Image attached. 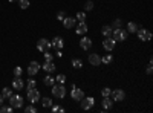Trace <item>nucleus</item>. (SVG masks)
Listing matches in <instances>:
<instances>
[{
    "instance_id": "1",
    "label": "nucleus",
    "mask_w": 153,
    "mask_h": 113,
    "mask_svg": "<svg viewBox=\"0 0 153 113\" xmlns=\"http://www.w3.org/2000/svg\"><path fill=\"white\" fill-rule=\"evenodd\" d=\"M110 37H112L115 41H126L127 37H129V32H127L126 29H123V28H118V29H113L112 31V35Z\"/></svg>"
},
{
    "instance_id": "2",
    "label": "nucleus",
    "mask_w": 153,
    "mask_h": 113,
    "mask_svg": "<svg viewBox=\"0 0 153 113\" xmlns=\"http://www.w3.org/2000/svg\"><path fill=\"white\" fill-rule=\"evenodd\" d=\"M52 96H55V98H58V99H63L66 96V87H65V84H54L52 86Z\"/></svg>"
},
{
    "instance_id": "3",
    "label": "nucleus",
    "mask_w": 153,
    "mask_h": 113,
    "mask_svg": "<svg viewBox=\"0 0 153 113\" xmlns=\"http://www.w3.org/2000/svg\"><path fill=\"white\" fill-rule=\"evenodd\" d=\"M9 106L12 109H22V106H23V96L22 95H11L9 96Z\"/></svg>"
},
{
    "instance_id": "4",
    "label": "nucleus",
    "mask_w": 153,
    "mask_h": 113,
    "mask_svg": "<svg viewBox=\"0 0 153 113\" xmlns=\"http://www.w3.org/2000/svg\"><path fill=\"white\" fill-rule=\"evenodd\" d=\"M71 98L74 99V101L80 103L81 99L84 98V90L83 89H78L76 86H72V92H71Z\"/></svg>"
},
{
    "instance_id": "5",
    "label": "nucleus",
    "mask_w": 153,
    "mask_h": 113,
    "mask_svg": "<svg viewBox=\"0 0 153 113\" xmlns=\"http://www.w3.org/2000/svg\"><path fill=\"white\" fill-rule=\"evenodd\" d=\"M136 34H138V38H139V41H150V40H152V32H150L149 29L138 28Z\"/></svg>"
},
{
    "instance_id": "6",
    "label": "nucleus",
    "mask_w": 153,
    "mask_h": 113,
    "mask_svg": "<svg viewBox=\"0 0 153 113\" xmlns=\"http://www.w3.org/2000/svg\"><path fill=\"white\" fill-rule=\"evenodd\" d=\"M26 96H28V101H29L31 104H35V103L40 101V92H38L35 87H34V89H29V90H28Z\"/></svg>"
},
{
    "instance_id": "7",
    "label": "nucleus",
    "mask_w": 153,
    "mask_h": 113,
    "mask_svg": "<svg viewBox=\"0 0 153 113\" xmlns=\"http://www.w3.org/2000/svg\"><path fill=\"white\" fill-rule=\"evenodd\" d=\"M110 96H112V99H113V103H121V101H124L126 93H124L123 89H115V90L110 92Z\"/></svg>"
},
{
    "instance_id": "8",
    "label": "nucleus",
    "mask_w": 153,
    "mask_h": 113,
    "mask_svg": "<svg viewBox=\"0 0 153 113\" xmlns=\"http://www.w3.org/2000/svg\"><path fill=\"white\" fill-rule=\"evenodd\" d=\"M80 103H81L83 110H91V109L95 106V98H94V96H84Z\"/></svg>"
},
{
    "instance_id": "9",
    "label": "nucleus",
    "mask_w": 153,
    "mask_h": 113,
    "mask_svg": "<svg viewBox=\"0 0 153 113\" xmlns=\"http://www.w3.org/2000/svg\"><path fill=\"white\" fill-rule=\"evenodd\" d=\"M51 47H52V46H51V41L46 40V38H40V40L37 41V49H38L42 54H43V52H48Z\"/></svg>"
},
{
    "instance_id": "10",
    "label": "nucleus",
    "mask_w": 153,
    "mask_h": 113,
    "mask_svg": "<svg viewBox=\"0 0 153 113\" xmlns=\"http://www.w3.org/2000/svg\"><path fill=\"white\" fill-rule=\"evenodd\" d=\"M115 46H117V41H115L112 37H106L104 41H103V47L106 49V51L107 52H112L113 49H115Z\"/></svg>"
},
{
    "instance_id": "11",
    "label": "nucleus",
    "mask_w": 153,
    "mask_h": 113,
    "mask_svg": "<svg viewBox=\"0 0 153 113\" xmlns=\"http://www.w3.org/2000/svg\"><path fill=\"white\" fill-rule=\"evenodd\" d=\"M40 63H37V61H31L29 63V66H28V75L29 77H34V75L38 73V70H40Z\"/></svg>"
},
{
    "instance_id": "12",
    "label": "nucleus",
    "mask_w": 153,
    "mask_h": 113,
    "mask_svg": "<svg viewBox=\"0 0 153 113\" xmlns=\"http://www.w3.org/2000/svg\"><path fill=\"white\" fill-rule=\"evenodd\" d=\"M89 31V26L86 21H78V24H75V32L78 35H84Z\"/></svg>"
},
{
    "instance_id": "13",
    "label": "nucleus",
    "mask_w": 153,
    "mask_h": 113,
    "mask_svg": "<svg viewBox=\"0 0 153 113\" xmlns=\"http://www.w3.org/2000/svg\"><path fill=\"white\" fill-rule=\"evenodd\" d=\"M51 46H52L55 51H61L63 46H65V41H63L61 37H54L52 41H51Z\"/></svg>"
},
{
    "instance_id": "14",
    "label": "nucleus",
    "mask_w": 153,
    "mask_h": 113,
    "mask_svg": "<svg viewBox=\"0 0 153 113\" xmlns=\"http://www.w3.org/2000/svg\"><path fill=\"white\" fill-rule=\"evenodd\" d=\"M75 24H76L75 17H65L63 18V26H65V29H74Z\"/></svg>"
},
{
    "instance_id": "15",
    "label": "nucleus",
    "mask_w": 153,
    "mask_h": 113,
    "mask_svg": "<svg viewBox=\"0 0 153 113\" xmlns=\"http://www.w3.org/2000/svg\"><path fill=\"white\" fill-rule=\"evenodd\" d=\"M80 47L83 49V51H89V49L92 47V40L89 38V37H83V38L80 40Z\"/></svg>"
},
{
    "instance_id": "16",
    "label": "nucleus",
    "mask_w": 153,
    "mask_h": 113,
    "mask_svg": "<svg viewBox=\"0 0 153 113\" xmlns=\"http://www.w3.org/2000/svg\"><path fill=\"white\" fill-rule=\"evenodd\" d=\"M89 63H91V66H100L101 64V57L98 54H89Z\"/></svg>"
},
{
    "instance_id": "17",
    "label": "nucleus",
    "mask_w": 153,
    "mask_h": 113,
    "mask_svg": "<svg viewBox=\"0 0 153 113\" xmlns=\"http://www.w3.org/2000/svg\"><path fill=\"white\" fill-rule=\"evenodd\" d=\"M23 86H25V83H23L22 77L14 78V81H12V89H14V90H22V89H23Z\"/></svg>"
},
{
    "instance_id": "18",
    "label": "nucleus",
    "mask_w": 153,
    "mask_h": 113,
    "mask_svg": "<svg viewBox=\"0 0 153 113\" xmlns=\"http://www.w3.org/2000/svg\"><path fill=\"white\" fill-rule=\"evenodd\" d=\"M43 69H45V72H48V73H52V72H55V64H54V61H45V64L42 66Z\"/></svg>"
},
{
    "instance_id": "19",
    "label": "nucleus",
    "mask_w": 153,
    "mask_h": 113,
    "mask_svg": "<svg viewBox=\"0 0 153 113\" xmlns=\"http://www.w3.org/2000/svg\"><path fill=\"white\" fill-rule=\"evenodd\" d=\"M43 84H45V86H48V87H52V86L55 84V77H52L51 73L45 75V78H43Z\"/></svg>"
},
{
    "instance_id": "20",
    "label": "nucleus",
    "mask_w": 153,
    "mask_h": 113,
    "mask_svg": "<svg viewBox=\"0 0 153 113\" xmlns=\"http://www.w3.org/2000/svg\"><path fill=\"white\" fill-rule=\"evenodd\" d=\"M112 107H113V99H112L110 96L103 98V109H104V110H110Z\"/></svg>"
},
{
    "instance_id": "21",
    "label": "nucleus",
    "mask_w": 153,
    "mask_h": 113,
    "mask_svg": "<svg viewBox=\"0 0 153 113\" xmlns=\"http://www.w3.org/2000/svg\"><path fill=\"white\" fill-rule=\"evenodd\" d=\"M138 24L136 23H133V21H129L127 23V32H132V34H135L136 31H138Z\"/></svg>"
},
{
    "instance_id": "22",
    "label": "nucleus",
    "mask_w": 153,
    "mask_h": 113,
    "mask_svg": "<svg viewBox=\"0 0 153 113\" xmlns=\"http://www.w3.org/2000/svg\"><path fill=\"white\" fill-rule=\"evenodd\" d=\"M42 104H43V107L45 109H51V107H52V98H48V96H45L43 99H42Z\"/></svg>"
},
{
    "instance_id": "23",
    "label": "nucleus",
    "mask_w": 153,
    "mask_h": 113,
    "mask_svg": "<svg viewBox=\"0 0 153 113\" xmlns=\"http://www.w3.org/2000/svg\"><path fill=\"white\" fill-rule=\"evenodd\" d=\"M72 67L74 69H81L83 67V61L80 58H74L72 60Z\"/></svg>"
},
{
    "instance_id": "24",
    "label": "nucleus",
    "mask_w": 153,
    "mask_h": 113,
    "mask_svg": "<svg viewBox=\"0 0 153 113\" xmlns=\"http://www.w3.org/2000/svg\"><path fill=\"white\" fill-rule=\"evenodd\" d=\"M112 26H107V24H106V26H103V29H101V34H103L104 37H110L112 35Z\"/></svg>"
},
{
    "instance_id": "25",
    "label": "nucleus",
    "mask_w": 153,
    "mask_h": 113,
    "mask_svg": "<svg viewBox=\"0 0 153 113\" xmlns=\"http://www.w3.org/2000/svg\"><path fill=\"white\" fill-rule=\"evenodd\" d=\"M55 83H58V84H65V83H66V75H65V73H58L57 77H55Z\"/></svg>"
},
{
    "instance_id": "26",
    "label": "nucleus",
    "mask_w": 153,
    "mask_h": 113,
    "mask_svg": "<svg viewBox=\"0 0 153 113\" xmlns=\"http://www.w3.org/2000/svg\"><path fill=\"white\" fill-rule=\"evenodd\" d=\"M112 61H113V57L110 54H106L103 58H101V63H103V64H110Z\"/></svg>"
},
{
    "instance_id": "27",
    "label": "nucleus",
    "mask_w": 153,
    "mask_h": 113,
    "mask_svg": "<svg viewBox=\"0 0 153 113\" xmlns=\"http://www.w3.org/2000/svg\"><path fill=\"white\" fill-rule=\"evenodd\" d=\"M76 21H86V12L80 11V12H76V17H75Z\"/></svg>"
},
{
    "instance_id": "28",
    "label": "nucleus",
    "mask_w": 153,
    "mask_h": 113,
    "mask_svg": "<svg viewBox=\"0 0 153 113\" xmlns=\"http://www.w3.org/2000/svg\"><path fill=\"white\" fill-rule=\"evenodd\" d=\"M34 87H37V81L34 78H29L28 83H26V89L29 90V89H34Z\"/></svg>"
},
{
    "instance_id": "29",
    "label": "nucleus",
    "mask_w": 153,
    "mask_h": 113,
    "mask_svg": "<svg viewBox=\"0 0 153 113\" xmlns=\"http://www.w3.org/2000/svg\"><path fill=\"white\" fill-rule=\"evenodd\" d=\"M110 26H112V29H118V28H121V26H123V20H121V18H117V20H115V21L110 24Z\"/></svg>"
},
{
    "instance_id": "30",
    "label": "nucleus",
    "mask_w": 153,
    "mask_h": 113,
    "mask_svg": "<svg viewBox=\"0 0 153 113\" xmlns=\"http://www.w3.org/2000/svg\"><path fill=\"white\" fill-rule=\"evenodd\" d=\"M19 5H20L22 9H28L31 3H29V0H19Z\"/></svg>"
},
{
    "instance_id": "31",
    "label": "nucleus",
    "mask_w": 153,
    "mask_h": 113,
    "mask_svg": "<svg viewBox=\"0 0 153 113\" xmlns=\"http://www.w3.org/2000/svg\"><path fill=\"white\" fill-rule=\"evenodd\" d=\"M12 110L14 109H12L11 106H0V113H11Z\"/></svg>"
},
{
    "instance_id": "32",
    "label": "nucleus",
    "mask_w": 153,
    "mask_h": 113,
    "mask_svg": "<svg viewBox=\"0 0 153 113\" xmlns=\"http://www.w3.org/2000/svg\"><path fill=\"white\" fill-rule=\"evenodd\" d=\"M11 95H12V90L9 89V87H5V89L2 90V96L3 98H9Z\"/></svg>"
},
{
    "instance_id": "33",
    "label": "nucleus",
    "mask_w": 153,
    "mask_h": 113,
    "mask_svg": "<svg viewBox=\"0 0 153 113\" xmlns=\"http://www.w3.org/2000/svg\"><path fill=\"white\" fill-rule=\"evenodd\" d=\"M92 9H94V2L92 0H87L84 3V11H92Z\"/></svg>"
},
{
    "instance_id": "34",
    "label": "nucleus",
    "mask_w": 153,
    "mask_h": 113,
    "mask_svg": "<svg viewBox=\"0 0 153 113\" xmlns=\"http://www.w3.org/2000/svg\"><path fill=\"white\" fill-rule=\"evenodd\" d=\"M12 73H14V77H16V78H17V77H22V75H23V69H22V67H14Z\"/></svg>"
},
{
    "instance_id": "35",
    "label": "nucleus",
    "mask_w": 153,
    "mask_h": 113,
    "mask_svg": "<svg viewBox=\"0 0 153 113\" xmlns=\"http://www.w3.org/2000/svg\"><path fill=\"white\" fill-rule=\"evenodd\" d=\"M110 92H112V89H109V87H104V89L101 90V96H103V98L110 96Z\"/></svg>"
},
{
    "instance_id": "36",
    "label": "nucleus",
    "mask_w": 153,
    "mask_h": 113,
    "mask_svg": "<svg viewBox=\"0 0 153 113\" xmlns=\"http://www.w3.org/2000/svg\"><path fill=\"white\" fill-rule=\"evenodd\" d=\"M43 55H45V61H54V55L51 54L49 51L48 52H43Z\"/></svg>"
},
{
    "instance_id": "37",
    "label": "nucleus",
    "mask_w": 153,
    "mask_h": 113,
    "mask_svg": "<svg viewBox=\"0 0 153 113\" xmlns=\"http://www.w3.org/2000/svg\"><path fill=\"white\" fill-rule=\"evenodd\" d=\"M25 112H26V113H37V109H35V106L32 104V106H28L26 109H25Z\"/></svg>"
},
{
    "instance_id": "38",
    "label": "nucleus",
    "mask_w": 153,
    "mask_h": 113,
    "mask_svg": "<svg viewBox=\"0 0 153 113\" xmlns=\"http://www.w3.org/2000/svg\"><path fill=\"white\" fill-rule=\"evenodd\" d=\"M51 109H52V112H54V113H57V112L65 113V109H63V107H60V106H54V104H52V107H51Z\"/></svg>"
},
{
    "instance_id": "39",
    "label": "nucleus",
    "mask_w": 153,
    "mask_h": 113,
    "mask_svg": "<svg viewBox=\"0 0 153 113\" xmlns=\"http://www.w3.org/2000/svg\"><path fill=\"white\" fill-rule=\"evenodd\" d=\"M152 66H153V61H152V58H150L149 66H147V70H146V72H147V75H152V72H153V67H152Z\"/></svg>"
},
{
    "instance_id": "40",
    "label": "nucleus",
    "mask_w": 153,
    "mask_h": 113,
    "mask_svg": "<svg viewBox=\"0 0 153 113\" xmlns=\"http://www.w3.org/2000/svg\"><path fill=\"white\" fill-rule=\"evenodd\" d=\"M66 17V12L65 11H60L58 14H57V20H60V21H63V18Z\"/></svg>"
},
{
    "instance_id": "41",
    "label": "nucleus",
    "mask_w": 153,
    "mask_h": 113,
    "mask_svg": "<svg viewBox=\"0 0 153 113\" xmlns=\"http://www.w3.org/2000/svg\"><path fill=\"white\" fill-rule=\"evenodd\" d=\"M55 57L61 58V57H63V52H61V51H57V52H55Z\"/></svg>"
},
{
    "instance_id": "42",
    "label": "nucleus",
    "mask_w": 153,
    "mask_h": 113,
    "mask_svg": "<svg viewBox=\"0 0 153 113\" xmlns=\"http://www.w3.org/2000/svg\"><path fill=\"white\" fill-rule=\"evenodd\" d=\"M3 99H5V98L2 96V93H0V106H2V104H3Z\"/></svg>"
},
{
    "instance_id": "43",
    "label": "nucleus",
    "mask_w": 153,
    "mask_h": 113,
    "mask_svg": "<svg viewBox=\"0 0 153 113\" xmlns=\"http://www.w3.org/2000/svg\"><path fill=\"white\" fill-rule=\"evenodd\" d=\"M9 2H19V0H9Z\"/></svg>"
}]
</instances>
